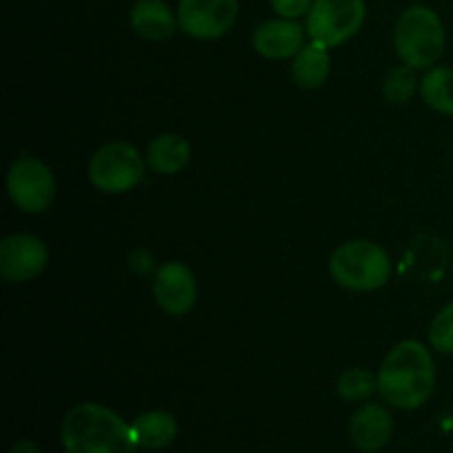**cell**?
I'll return each instance as SVG.
<instances>
[{
  "label": "cell",
  "mask_w": 453,
  "mask_h": 453,
  "mask_svg": "<svg viewBox=\"0 0 453 453\" xmlns=\"http://www.w3.org/2000/svg\"><path fill=\"white\" fill-rule=\"evenodd\" d=\"M436 385L434 357L420 341H403L389 349L376 376L385 403L398 410H418L429 401Z\"/></svg>",
  "instance_id": "cell-1"
},
{
  "label": "cell",
  "mask_w": 453,
  "mask_h": 453,
  "mask_svg": "<svg viewBox=\"0 0 453 453\" xmlns=\"http://www.w3.org/2000/svg\"><path fill=\"white\" fill-rule=\"evenodd\" d=\"M66 453H133L137 447L131 425L97 403L75 405L62 420Z\"/></svg>",
  "instance_id": "cell-2"
},
{
  "label": "cell",
  "mask_w": 453,
  "mask_h": 453,
  "mask_svg": "<svg viewBox=\"0 0 453 453\" xmlns=\"http://www.w3.org/2000/svg\"><path fill=\"white\" fill-rule=\"evenodd\" d=\"M394 44L398 58L407 66L432 69L445 53V25L432 7L425 4L407 7L394 29Z\"/></svg>",
  "instance_id": "cell-3"
},
{
  "label": "cell",
  "mask_w": 453,
  "mask_h": 453,
  "mask_svg": "<svg viewBox=\"0 0 453 453\" xmlns=\"http://www.w3.org/2000/svg\"><path fill=\"white\" fill-rule=\"evenodd\" d=\"M330 274L345 290L372 292L389 281L392 261L379 243L357 239V242L341 243L332 252Z\"/></svg>",
  "instance_id": "cell-4"
},
{
  "label": "cell",
  "mask_w": 453,
  "mask_h": 453,
  "mask_svg": "<svg viewBox=\"0 0 453 453\" xmlns=\"http://www.w3.org/2000/svg\"><path fill=\"white\" fill-rule=\"evenodd\" d=\"M365 12V0H314L305 16V34L330 49L341 47L358 34Z\"/></svg>",
  "instance_id": "cell-5"
},
{
  "label": "cell",
  "mask_w": 453,
  "mask_h": 453,
  "mask_svg": "<svg viewBox=\"0 0 453 453\" xmlns=\"http://www.w3.org/2000/svg\"><path fill=\"white\" fill-rule=\"evenodd\" d=\"M146 173V162L140 150L124 142H113L96 150L88 162V177L93 186L104 193H128L142 184Z\"/></svg>",
  "instance_id": "cell-6"
},
{
  "label": "cell",
  "mask_w": 453,
  "mask_h": 453,
  "mask_svg": "<svg viewBox=\"0 0 453 453\" xmlns=\"http://www.w3.org/2000/svg\"><path fill=\"white\" fill-rule=\"evenodd\" d=\"M7 193L20 211L35 215L47 211L56 199V177L40 159H18L7 173Z\"/></svg>",
  "instance_id": "cell-7"
},
{
  "label": "cell",
  "mask_w": 453,
  "mask_h": 453,
  "mask_svg": "<svg viewBox=\"0 0 453 453\" xmlns=\"http://www.w3.org/2000/svg\"><path fill=\"white\" fill-rule=\"evenodd\" d=\"M239 13V0H180L177 22L186 35L215 40L233 29Z\"/></svg>",
  "instance_id": "cell-8"
},
{
  "label": "cell",
  "mask_w": 453,
  "mask_h": 453,
  "mask_svg": "<svg viewBox=\"0 0 453 453\" xmlns=\"http://www.w3.org/2000/svg\"><path fill=\"white\" fill-rule=\"evenodd\" d=\"M49 264V250L35 234H9L0 243V273L7 281L22 283L38 277Z\"/></svg>",
  "instance_id": "cell-9"
},
{
  "label": "cell",
  "mask_w": 453,
  "mask_h": 453,
  "mask_svg": "<svg viewBox=\"0 0 453 453\" xmlns=\"http://www.w3.org/2000/svg\"><path fill=\"white\" fill-rule=\"evenodd\" d=\"M153 295L164 312L181 317V314L190 312L195 301H197L195 274L181 261H168L155 274Z\"/></svg>",
  "instance_id": "cell-10"
},
{
  "label": "cell",
  "mask_w": 453,
  "mask_h": 453,
  "mask_svg": "<svg viewBox=\"0 0 453 453\" xmlns=\"http://www.w3.org/2000/svg\"><path fill=\"white\" fill-rule=\"evenodd\" d=\"M305 27L290 18H273L261 22L252 35L257 53L268 60H286L305 47Z\"/></svg>",
  "instance_id": "cell-11"
},
{
  "label": "cell",
  "mask_w": 453,
  "mask_h": 453,
  "mask_svg": "<svg viewBox=\"0 0 453 453\" xmlns=\"http://www.w3.org/2000/svg\"><path fill=\"white\" fill-rule=\"evenodd\" d=\"M394 434V418L388 407L367 403L352 416L349 436L361 451H380Z\"/></svg>",
  "instance_id": "cell-12"
},
{
  "label": "cell",
  "mask_w": 453,
  "mask_h": 453,
  "mask_svg": "<svg viewBox=\"0 0 453 453\" xmlns=\"http://www.w3.org/2000/svg\"><path fill=\"white\" fill-rule=\"evenodd\" d=\"M133 31L146 40H168L177 31V13L166 0H137L128 13Z\"/></svg>",
  "instance_id": "cell-13"
},
{
  "label": "cell",
  "mask_w": 453,
  "mask_h": 453,
  "mask_svg": "<svg viewBox=\"0 0 453 453\" xmlns=\"http://www.w3.org/2000/svg\"><path fill=\"white\" fill-rule=\"evenodd\" d=\"M190 159V142L177 133H164L155 137L146 153L150 171L157 175H175L188 164Z\"/></svg>",
  "instance_id": "cell-14"
},
{
  "label": "cell",
  "mask_w": 453,
  "mask_h": 453,
  "mask_svg": "<svg viewBox=\"0 0 453 453\" xmlns=\"http://www.w3.org/2000/svg\"><path fill=\"white\" fill-rule=\"evenodd\" d=\"M330 47L312 40V42L305 44V47L295 56L292 78H295V82L299 84L301 88H319L326 84L327 75H330Z\"/></svg>",
  "instance_id": "cell-15"
},
{
  "label": "cell",
  "mask_w": 453,
  "mask_h": 453,
  "mask_svg": "<svg viewBox=\"0 0 453 453\" xmlns=\"http://www.w3.org/2000/svg\"><path fill=\"white\" fill-rule=\"evenodd\" d=\"M131 427L137 445L149 447V449H164L175 441L177 432H180L175 416L164 410H153L137 416Z\"/></svg>",
  "instance_id": "cell-16"
},
{
  "label": "cell",
  "mask_w": 453,
  "mask_h": 453,
  "mask_svg": "<svg viewBox=\"0 0 453 453\" xmlns=\"http://www.w3.org/2000/svg\"><path fill=\"white\" fill-rule=\"evenodd\" d=\"M420 96L425 104L442 115H453V69L432 66L420 80Z\"/></svg>",
  "instance_id": "cell-17"
},
{
  "label": "cell",
  "mask_w": 453,
  "mask_h": 453,
  "mask_svg": "<svg viewBox=\"0 0 453 453\" xmlns=\"http://www.w3.org/2000/svg\"><path fill=\"white\" fill-rule=\"evenodd\" d=\"M376 379L363 367H354V370H348L341 374V379L336 380V392L343 401L348 403H363L374 394Z\"/></svg>",
  "instance_id": "cell-18"
},
{
  "label": "cell",
  "mask_w": 453,
  "mask_h": 453,
  "mask_svg": "<svg viewBox=\"0 0 453 453\" xmlns=\"http://www.w3.org/2000/svg\"><path fill=\"white\" fill-rule=\"evenodd\" d=\"M414 66H396V69H392L388 73V78H385V97H388L392 104H403V102L410 100L411 96L416 93V87H418V78H416L414 73Z\"/></svg>",
  "instance_id": "cell-19"
},
{
  "label": "cell",
  "mask_w": 453,
  "mask_h": 453,
  "mask_svg": "<svg viewBox=\"0 0 453 453\" xmlns=\"http://www.w3.org/2000/svg\"><path fill=\"white\" fill-rule=\"evenodd\" d=\"M429 343L441 354H453V301L434 317L429 326Z\"/></svg>",
  "instance_id": "cell-20"
},
{
  "label": "cell",
  "mask_w": 453,
  "mask_h": 453,
  "mask_svg": "<svg viewBox=\"0 0 453 453\" xmlns=\"http://www.w3.org/2000/svg\"><path fill=\"white\" fill-rule=\"evenodd\" d=\"M312 3L314 0H270V4H273V12L277 13V16L290 18V20H296V18H301V16H308Z\"/></svg>",
  "instance_id": "cell-21"
},
{
  "label": "cell",
  "mask_w": 453,
  "mask_h": 453,
  "mask_svg": "<svg viewBox=\"0 0 453 453\" xmlns=\"http://www.w3.org/2000/svg\"><path fill=\"white\" fill-rule=\"evenodd\" d=\"M12 453H40V449L31 441H20L12 447Z\"/></svg>",
  "instance_id": "cell-22"
}]
</instances>
